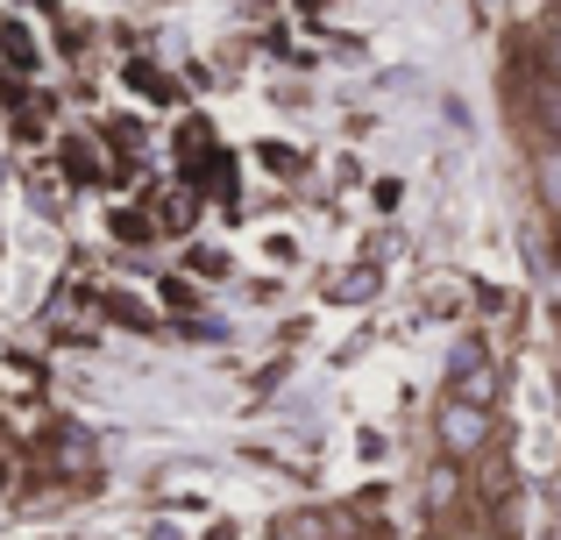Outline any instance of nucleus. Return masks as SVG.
Listing matches in <instances>:
<instances>
[{
    "instance_id": "obj_2",
    "label": "nucleus",
    "mask_w": 561,
    "mask_h": 540,
    "mask_svg": "<svg viewBox=\"0 0 561 540\" xmlns=\"http://www.w3.org/2000/svg\"><path fill=\"white\" fill-rule=\"evenodd\" d=\"M448 399H462V405H491V399H497V370L483 363V348H477V342H462V348H455Z\"/></svg>"
},
{
    "instance_id": "obj_3",
    "label": "nucleus",
    "mask_w": 561,
    "mask_h": 540,
    "mask_svg": "<svg viewBox=\"0 0 561 540\" xmlns=\"http://www.w3.org/2000/svg\"><path fill=\"white\" fill-rule=\"evenodd\" d=\"M534 199L561 221V142H548V150H540V164H534Z\"/></svg>"
},
{
    "instance_id": "obj_4",
    "label": "nucleus",
    "mask_w": 561,
    "mask_h": 540,
    "mask_svg": "<svg viewBox=\"0 0 561 540\" xmlns=\"http://www.w3.org/2000/svg\"><path fill=\"white\" fill-rule=\"evenodd\" d=\"M426 491H434V505H448V498H455V470H440V462H434V476H426Z\"/></svg>"
},
{
    "instance_id": "obj_1",
    "label": "nucleus",
    "mask_w": 561,
    "mask_h": 540,
    "mask_svg": "<svg viewBox=\"0 0 561 540\" xmlns=\"http://www.w3.org/2000/svg\"><path fill=\"white\" fill-rule=\"evenodd\" d=\"M491 405H462V399H440L434 405V448L448 462H477L483 448H491Z\"/></svg>"
},
{
    "instance_id": "obj_5",
    "label": "nucleus",
    "mask_w": 561,
    "mask_h": 540,
    "mask_svg": "<svg viewBox=\"0 0 561 540\" xmlns=\"http://www.w3.org/2000/svg\"><path fill=\"white\" fill-rule=\"evenodd\" d=\"M540 122H548V136L561 142V85H554V93H548V107H540Z\"/></svg>"
}]
</instances>
